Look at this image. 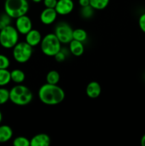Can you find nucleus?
<instances>
[{
  "label": "nucleus",
  "instance_id": "obj_1",
  "mask_svg": "<svg viewBox=\"0 0 145 146\" xmlns=\"http://www.w3.org/2000/svg\"><path fill=\"white\" fill-rule=\"evenodd\" d=\"M38 96L39 100L43 104L48 106H55L63 101L65 94L63 89L57 84L46 83L40 87Z\"/></svg>",
  "mask_w": 145,
  "mask_h": 146
},
{
  "label": "nucleus",
  "instance_id": "obj_2",
  "mask_svg": "<svg viewBox=\"0 0 145 146\" xmlns=\"http://www.w3.org/2000/svg\"><path fill=\"white\" fill-rule=\"evenodd\" d=\"M34 96L29 88L22 84H17L9 91V101L16 106H23L32 101Z\"/></svg>",
  "mask_w": 145,
  "mask_h": 146
},
{
  "label": "nucleus",
  "instance_id": "obj_3",
  "mask_svg": "<svg viewBox=\"0 0 145 146\" xmlns=\"http://www.w3.org/2000/svg\"><path fill=\"white\" fill-rule=\"evenodd\" d=\"M29 9V4L27 0H6L4 2V11L11 18L16 19L25 15Z\"/></svg>",
  "mask_w": 145,
  "mask_h": 146
},
{
  "label": "nucleus",
  "instance_id": "obj_4",
  "mask_svg": "<svg viewBox=\"0 0 145 146\" xmlns=\"http://www.w3.org/2000/svg\"><path fill=\"white\" fill-rule=\"evenodd\" d=\"M61 43L54 33H49L42 38L41 50L47 56H54L61 49Z\"/></svg>",
  "mask_w": 145,
  "mask_h": 146
},
{
  "label": "nucleus",
  "instance_id": "obj_5",
  "mask_svg": "<svg viewBox=\"0 0 145 146\" xmlns=\"http://www.w3.org/2000/svg\"><path fill=\"white\" fill-rule=\"evenodd\" d=\"M19 33L15 27L9 25L0 30V45L4 48H12L18 42Z\"/></svg>",
  "mask_w": 145,
  "mask_h": 146
},
{
  "label": "nucleus",
  "instance_id": "obj_6",
  "mask_svg": "<svg viewBox=\"0 0 145 146\" xmlns=\"http://www.w3.org/2000/svg\"><path fill=\"white\" fill-rule=\"evenodd\" d=\"M33 54V47L26 41H18L12 48L14 59L19 64H25L29 61Z\"/></svg>",
  "mask_w": 145,
  "mask_h": 146
},
{
  "label": "nucleus",
  "instance_id": "obj_7",
  "mask_svg": "<svg viewBox=\"0 0 145 146\" xmlns=\"http://www.w3.org/2000/svg\"><path fill=\"white\" fill-rule=\"evenodd\" d=\"M72 27L68 23L61 21L56 24L54 29V34L59 39L61 44H68L72 40Z\"/></svg>",
  "mask_w": 145,
  "mask_h": 146
},
{
  "label": "nucleus",
  "instance_id": "obj_8",
  "mask_svg": "<svg viewBox=\"0 0 145 146\" xmlns=\"http://www.w3.org/2000/svg\"><path fill=\"white\" fill-rule=\"evenodd\" d=\"M32 21L26 14L16 19L15 27L19 34L26 35L28 31L32 29Z\"/></svg>",
  "mask_w": 145,
  "mask_h": 146
},
{
  "label": "nucleus",
  "instance_id": "obj_9",
  "mask_svg": "<svg viewBox=\"0 0 145 146\" xmlns=\"http://www.w3.org/2000/svg\"><path fill=\"white\" fill-rule=\"evenodd\" d=\"M74 7L75 4L72 0H58L55 9L58 15L65 16L73 11Z\"/></svg>",
  "mask_w": 145,
  "mask_h": 146
},
{
  "label": "nucleus",
  "instance_id": "obj_10",
  "mask_svg": "<svg viewBox=\"0 0 145 146\" xmlns=\"http://www.w3.org/2000/svg\"><path fill=\"white\" fill-rule=\"evenodd\" d=\"M58 13L53 8H45L40 14V21L44 25H51L57 19Z\"/></svg>",
  "mask_w": 145,
  "mask_h": 146
},
{
  "label": "nucleus",
  "instance_id": "obj_11",
  "mask_svg": "<svg viewBox=\"0 0 145 146\" xmlns=\"http://www.w3.org/2000/svg\"><path fill=\"white\" fill-rule=\"evenodd\" d=\"M42 38V35L38 30L32 29L25 35V41L34 48L40 45Z\"/></svg>",
  "mask_w": 145,
  "mask_h": 146
},
{
  "label": "nucleus",
  "instance_id": "obj_12",
  "mask_svg": "<svg viewBox=\"0 0 145 146\" xmlns=\"http://www.w3.org/2000/svg\"><path fill=\"white\" fill-rule=\"evenodd\" d=\"M51 138L46 133H38L30 140L31 146H48L51 144Z\"/></svg>",
  "mask_w": 145,
  "mask_h": 146
},
{
  "label": "nucleus",
  "instance_id": "obj_13",
  "mask_svg": "<svg viewBox=\"0 0 145 146\" xmlns=\"http://www.w3.org/2000/svg\"><path fill=\"white\" fill-rule=\"evenodd\" d=\"M86 94L89 98H97L100 96L102 88L100 84L97 81H91L86 86Z\"/></svg>",
  "mask_w": 145,
  "mask_h": 146
},
{
  "label": "nucleus",
  "instance_id": "obj_14",
  "mask_svg": "<svg viewBox=\"0 0 145 146\" xmlns=\"http://www.w3.org/2000/svg\"><path fill=\"white\" fill-rule=\"evenodd\" d=\"M68 49L70 53L75 56H80L83 54L85 51V47L82 42H80L77 40L72 39L68 44Z\"/></svg>",
  "mask_w": 145,
  "mask_h": 146
},
{
  "label": "nucleus",
  "instance_id": "obj_15",
  "mask_svg": "<svg viewBox=\"0 0 145 146\" xmlns=\"http://www.w3.org/2000/svg\"><path fill=\"white\" fill-rule=\"evenodd\" d=\"M13 136V131L10 126L7 125H0V143L8 142Z\"/></svg>",
  "mask_w": 145,
  "mask_h": 146
},
{
  "label": "nucleus",
  "instance_id": "obj_16",
  "mask_svg": "<svg viewBox=\"0 0 145 146\" xmlns=\"http://www.w3.org/2000/svg\"><path fill=\"white\" fill-rule=\"evenodd\" d=\"M10 74H11V81H13L15 84H21L25 80L26 75L22 70L16 68V69H14L11 71H10Z\"/></svg>",
  "mask_w": 145,
  "mask_h": 146
},
{
  "label": "nucleus",
  "instance_id": "obj_17",
  "mask_svg": "<svg viewBox=\"0 0 145 146\" xmlns=\"http://www.w3.org/2000/svg\"><path fill=\"white\" fill-rule=\"evenodd\" d=\"M88 38V33L83 29H75L72 32V39L84 43Z\"/></svg>",
  "mask_w": 145,
  "mask_h": 146
},
{
  "label": "nucleus",
  "instance_id": "obj_18",
  "mask_svg": "<svg viewBox=\"0 0 145 146\" xmlns=\"http://www.w3.org/2000/svg\"><path fill=\"white\" fill-rule=\"evenodd\" d=\"M11 81L10 71L8 69H0V87L8 85Z\"/></svg>",
  "mask_w": 145,
  "mask_h": 146
},
{
  "label": "nucleus",
  "instance_id": "obj_19",
  "mask_svg": "<svg viewBox=\"0 0 145 146\" xmlns=\"http://www.w3.org/2000/svg\"><path fill=\"white\" fill-rule=\"evenodd\" d=\"M60 78H61V76H60L59 73L55 70H51L48 71L45 77L46 83L50 84H58V83L60 81Z\"/></svg>",
  "mask_w": 145,
  "mask_h": 146
},
{
  "label": "nucleus",
  "instance_id": "obj_20",
  "mask_svg": "<svg viewBox=\"0 0 145 146\" xmlns=\"http://www.w3.org/2000/svg\"><path fill=\"white\" fill-rule=\"evenodd\" d=\"M109 3V0H90V5L95 10L105 9Z\"/></svg>",
  "mask_w": 145,
  "mask_h": 146
},
{
  "label": "nucleus",
  "instance_id": "obj_21",
  "mask_svg": "<svg viewBox=\"0 0 145 146\" xmlns=\"http://www.w3.org/2000/svg\"><path fill=\"white\" fill-rule=\"evenodd\" d=\"M80 12V15L82 18L90 19L93 16L95 9L90 5H89L87 7H81Z\"/></svg>",
  "mask_w": 145,
  "mask_h": 146
},
{
  "label": "nucleus",
  "instance_id": "obj_22",
  "mask_svg": "<svg viewBox=\"0 0 145 146\" xmlns=\"http://www.w3.org/2000/svg\"><path fill=\"white\" fill-rule=\"evenodd\" d=\"M14 146H31L30 140L24 136H18L13 141Z\"/></svg>",
  "mask_w": 145,
  "mask_h": 146
},
{
  "label": "nucleus",
  "instance_id": "obj_23",
  "mask_svg": "<svg viewBox=\"0 0 145 146\" xmlns=\"http://www.w3.org/2000/svg\"><path fill=\"white\" fill-rule=\"evenodd\" d=\"M9 101V91L4 87H0V105H3Z\"/></svg>",
  "mask_w": 145,
  "mask_h": 146
},
{
  "label": "nucleus",
  "instance_id": "obj_24",
  "mask_svg": "<svg viewBox=\"0 0 145 146\" xmlns=\"http://www.w3.org/2000/svg\"><path fill=\"white\" fill-rule=\"evenodd\" d=\"M11 17L8 15L7 14L4 13V14H1L0 16V30L2 29L5 28L6 27L9 25H11Z\"/></svg>",
  "mask_w": 145,
  "mask_h": 146
},
{
  "label": "nucleus",
  "instance_id": "obj_25",
  "mask_svg": "<svg viewBox=\"0 0 145 146\" xmlns=\"http://www.w3.org/2000/svg\"><path fill=\"white\" fill-rule=\"evenodd\" d=\"M9 66V58L4 54H0V69H8Z\"/></svg>",
  "mask_w": 145,
  "mask_h": 146
},
{
  "label": "nucleus",
  "instance_id": "obj_26",
  "mask_svg": "<svg viewBox=\"0 0 145 146\" xmlns=\"http://www.w3.org/2000/svg\"><path fill=\"white\" fill-rule=\"evenodd\" d=\"M66 56H67L66 52L64 51L63 48H61V49L60 50V51H58V52L53 57L55 58V61H56L57 62L61 63V62H63V61H65V58H66Z\"/></svg>",
  "mask_w": 145,
  "mask_h": 146
},
{
  "label": "nucleus",
  "instance_id": "obj_27",
  "mask_svg": "<svg viewBox=\"0 0 145 146\" xmlns=\"http://www.w3.org/2000/svg\"><path fill=\"white\" fill-rule=\"evenodd\" d=\"M58 0H43V4L45 8L55 9Z\"/></svg>",
  "mask_w": 145,
  "mask_h": 146
},
{
  "label": "nucleus",
  "instance_id": "obj_28",
  "mask_svg": "<svg viewBox=\"0 0 145 146\" xmlns=\"http://www.w3.org/2000/svg\"><path fill=\"white\" fill-rule=\"evenodd\" d=\"M138 23H139V27L140 29L145 34V13L141 14Z\"/></svg>",
  "mask_w": 145,
  "mask_h": 146
},
{
  "label": "nucleus",
  "instance_id": "obj_29",
  "mask_svg": "<svg viewBox=\"0 0 145 146\" xmlns=\"http://www.w3.org/2000/svg\"><path fill=\"white\" fill-rule=\"evenodd\" d=\"M78 4L80 7H87L90 5V0H78Z\"/></svg>",
  "mask_w": 145,
  "mask_h": 146
},
{
  "label": "nucleus",
  "instance_id": "obj_30",
  "mask_svg": "<svg viewBox=\"0 0 145 146\" xmlns=\"http://www.w3.org/2000/svg\"><path fill=\"white\" fill-rule=\"evenodd\" d=\"M140 143L142 146H145V134L144 135H143V136H142V138H141Z\"/></svg>",
  "mask_w": 145,
  "mask_h": 146
},
{
  "label": "nucleus",
  "instance_id": "obj_31",
  "mask_svg": "<svg viewBox=\"0 0 145 146\" xmlns=\"http://www.w3.org/2000/svg\"><path fill=\"white\" fill-rule=\"evenodd\" d=\"M31 1L34 3H40L41 1H43V0H31Z\"/></svg>",
  "mask_w": 145,
  "mask_h": 146
},
{
  "label": "nucleus",
  "instance_id": "obj_32",
  "mask_svg": "<svg viewBox=\"0 0 145 146\" xmlns=\"http://www.w3.org/2000/svg\"><path fill=\"white\" fill-rule=\"evenodd\" d=\"M2 121V113H1V111H0V123Z\"/></svg>",
  "mask_w": 145,
  "mask_h": 146
}]
</instances>
